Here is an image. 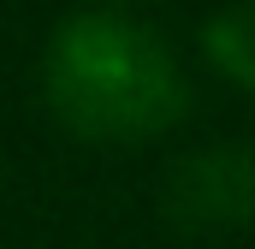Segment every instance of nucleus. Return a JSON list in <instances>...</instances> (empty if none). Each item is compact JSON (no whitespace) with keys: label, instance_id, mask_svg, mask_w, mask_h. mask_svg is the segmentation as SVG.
Listing matches in <instances>:
<instances>
[{"label":"nucleus","instance_id":"nucleus-2","mask_svg":"<svg viewBox=\"0 0 255 249\" xmlns=\"http://www.w3.org/2000/svg\"><path fill=\"white\" fill-rule=\"evenodd\" d=\"M250 202H255V160L244 142L196 148L166 178V214L178 232H196V238L238 232L250 220Z\"/></svg>","mask_w":255,"mask_h":249},{"label":"nucleus","instance_id":"nucleus-1","mask_svg":"<svg viewBox=\"0 0 255 249\" xmlns=\"http://www.w3.org/2000/svg\"><path fill=\"white\" fill-rule=\"evenodd\" d=\"M42 95L48 113L107 148H136L166 130H178L190 113V77L178 54L119 6H89L65 18L42 54Z\"/></svg>","mask_w":255,"mask_h":249},{"label":"nucleus","instance_id":"nucleus-3","mask_svg":"<svg viewBox=\"0 0 255 249\" xmlns=\"http://www.w3.org/2000/svg\"><path fill=\"white\" fill-rule=\"evenodd\" d=\"M202 54L232 89H255V6L250 0L220 6L202 24Z\"/></svg>","mask_w":255,"mask_h":249}]
</instances>
